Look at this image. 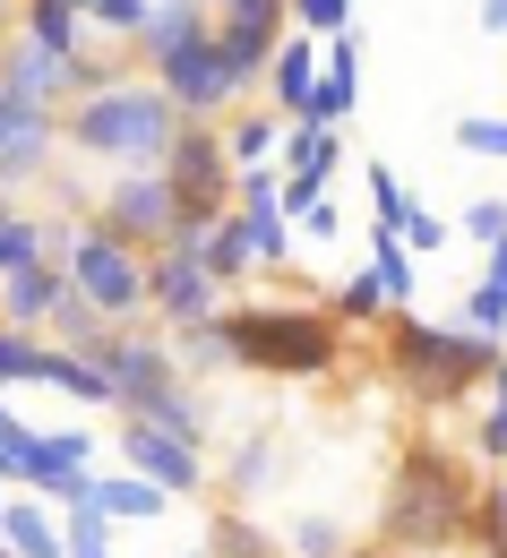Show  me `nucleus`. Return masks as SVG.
Segmentation results:
<instances>
[{"instance_id": "423d86ee", "label": "nucleus", "mask_w": 507, "mask_h": 558, "mask_svg": "<svg viewBox=\"0 0 507 558\" xmlns=\"http://www.w3.org/2000/svg\"><path fill=\"white\" fill-rule=\"evenodd\" d=\"M70 283L112 318V327H138V318H146V292H155V258L130 250V241H112V232L86 215V241H77V258H70Z\"/></svg>"}, {"instance_id": "cd10ccee", "label": "nucleus", "mask_w": 507, "mask_h": 558, "mask_svg": "<svg viewBox=\"0 0 507 558\" xmlns=\"http://www.w3.org/2000/svg\"><path fill=\"white\" fill-rule=\"evenodd\" d=\"M198 267H207V276H216L224 292H232L241 276H258V250H250V223H241V207H232V215L216 223V241H207V258H198Z\"/></svg>"}, {"instance_id": "5fc2aeb1", "label": "nucleus", "mask_w": 507, "mask_h": 558, "mask_svg": "<svg viewBox=\"0 0 507 558\" xmlns=\"http://www.w3.org/2000/svg\"><path fill=\"white\" fill-rule=\"evenodd\" d=\"M224 9H241V0H216V17H224Z\"/></svg>"}, {"instance_id": "4be33fe9", "label": "nucleus", "mask_w": 507, "mask_h": 558, "mask_svg": "<svg viewBox=\"0 0 507 558\" xmlns=\"http://www.w3.org/2000/svg\"><path fill=\"white\" fill-rule=\"evenodd\" d=\"M285 130H292V121H276L267 104H241V112L224 121V146H232V172H250V163H276V155H285Z\"/></svg>"}, {"instance_id": "49530a36", "label": "nucleus", "mask_w": 507, "mask_h": 558, "mask_svg": "<svg viewBox=\"0 0 507 558\" xmlns=\"http://www.w3.org/2000/svg\"><path fill=\"white\" fill-rule=\"evenodd\" d=\"M482 35H507V0H482Z\"/></svg>"}, {"instance_id": "f704fd0d", "label": "nucleus", "mask_w": 507, "mask_h": 558, "mask_svg": "<svg viewBox=\"0 0 507 558\" xmlns=\"http://www.w3.org/2000/svg\"><path fill=\"white\" fill-rule=\"evenodd\" d=\"M267 473H276V438H267V429H250V438L232 447V464H224V489H232V498H250Z\"/></svg>"}, {"instance_id": "37998d69", "label": "nucleus", "mask_w": 507, "mask_h": 558, "mask_svg": "<svg viewBox=\"0 0 507 558\" xmlns=\"http://www.w3.org/2000/svg\"><path fill=\"white\" fill-rule=\"evenodd\" d=\"M447 241H456V215L413 207V223H405V250H413V258H431V250H447Z\"/></svg>"}, {"instance_id": "603ef678", "label": "nucleus", "mask_w": 507, "mask_h": 558, "mask_svg": "<svg viewBox=\"0 0 507 558\" xmlns=\"http://www.w3.org/2000/svg\"><path fill=\"white\" fill-rule=\"evenodd\" d=\"M0 515H9V482H0Z\"/></svg>"}, {"instance_id": "c756f323", "label": "nucleus", "mask_w": 507, "mask_h": 558, "mask_svg": "<svg viewBox=\"0 0 507 558\" xmlns=\"http://www.w3.org/2000/svg\"><path fill=\"white\" fill-rule=\"evenodd\" d=\"M370 241H405V223H413V190L387 172V163H370Z\"/></svg>"}, {"instance_id": "7ed1b4c3", "label": "nucleus", "mask_w": 507, "mask_h": 558, "mask_svg": "<svg viewBox=\"0 0 507 558\" xmlns=\"http://www.w3.org/2000/svg\"><path fill=\"white\" fill-rule=\"evenodd\" d=\"M224 336H232V369L250 378H327L345 361V327L301 301H232Z\"/></svg>"}, {"instance_id": "2eb2a0df", "label": "nucleus", "mask_w": 507, "mask_h": 558, "mask_svg": "<svg viewBox=\"0 0 507 558\" xmlns=\"http://www.w3.org/2000/svg\"><path fill=\"white\" fill-rule=\"evenodd\" d=\"M61 112H17V130L0 146V198H17V190H35L44 172H52V155H61Z\"/></svg>"}, {"instance_id": "8fccbe9b", "label": "nucleus", "mask_w": 507, "mask_h": 558, "mask_svg": "<svg viewBox=\"0 0 507 558\" xmlns=\"http://www.w3.org/2000/svg\"><path fill=\"white\" fill-rule=\"evenodd\" d=\"M491 396H499V404H507V352H499V369H491Z\"/></svg>"}, {"instance_id": "4d7b16f0", "label": "nucleus", "mask_w": 507, "mask_h": 558, "mask_svg": "<svg viewBox=\"0 0 507 558\" xmlns=\"http://www.w3.org/2000/svg\"><path fill=\"white\" fill-rule=\"evenodd\" d=\"M0 558H17V550H9V542H0Z\"/></svg>"}, {"instance_id": "864d4df0", "label": "nucleus", "mask_w": 507, "mask_h": 558, "mask_svg": "<svg viewBox=\"0 0 507 558\" xmlns=\"http://www.w3.org/2000/svg\"><path fill=\"white\" fill-rule=\"evenodd\" d=\"M9 215H17V207H9V198H0V223H9Z\"/></svg>"}, {"instance_id": "9b49d317", "label": "nucleus", "mask_w": 507, "mask_h": 558, "mask_svg": "<svg viewBox=\"0 0 507 558\" xmlns=\"http://www.w3.org/2000/svg\"><path fill=\"white\" fill-rule=\"evenodd\" d=\"M146 310H155V327L172 336V327H198V318H224L232 310V292H224L198 258H181V250H155V292H146Z\"/></svg>"}, {"instance_id": "c9c22d12", "label": "nucleus", "mask_w": 507, "mask_h": 558, "mask_svg": "<svg viewBox=\"0 0 507 558\" xmlns=\"http://www.w3.org/2000/svg\"><path fill=\"white\" fill-rule=\"evenodd\" d=\"M61 524H70V558H112V515H104L95 498L61 507Z\"/></svg>"}, {"instance_id": "f8f14e48", "label": "nucleus", "mask_w": 507, "mask_h": 558, "mask_svg": "<svg viewBox=\"0 0 507 558\" xmlns=\"http://www.w3.org/2000/svg\"><path fill=\"white\" fill-rule=\"evenodd\" d=\"M0 86H9L17 112H70L77 104V61L26 44V35H9V44H0Z\"/></svg>"}, {"instance_id": "dca6fc26", "label": "nucleus", "mask_w": 507, "mask_h": 558, "mask_svg": "<svg viewBox=\"0 0 507 558\" xmlns=\"http://www.w3.org/2000/svg\"><path fill=\"white\" fill-rule=\"evenodd\" d=\"M216 35V0H155V17H146V35H138V70H164L172 52H190V44H207Z\"/></svg>"}, {"instance_id": "c03bdc74", "label": "nucleus", "mask_w": 507, "mask_h": 558, "mask_svg": "<svg viewBox=\"0 0 507 558\" xmlns=\"http://www.w3.org/2000/svg\"><path fill=\"white\" fill-rule=\"evenodd\" d=\"M473 456H491V464H507V404H491V413L473 421Z\"/></svg>"}, {"instance_id": "b1692460", "label": "nucleus", "mask_w": 507, "mask_h": 558, "mask_svg": "<svg viewBox=\"0 0 507 558\" xmlns=\"http://www.w3.org/2000/svg\"><path fill=\"white\" fill-rule=\"evenodd\" d=\"M112 336H121V327H112V318H104L86 292H70V301L52 310V327H44V344H61V352H104Z\"/></svg>"}, {"instance_id": "f257e3e1", "label": "nucleus", "mask_w": 507, "mask_h": 558, "mask_svg": "<svg viewBox=\"0 0 507 558\" xmlns=\"http://www.w3.org/2000/svg\"><path fill=\"white\" fill-rule=\"evenodd\" d=\"M378 542L405 558H456L482 542V489L464 473V456H447L438 438H413L387 473L378 498Z\"/></svg>"}, {"instance_id": "ea45409f", "label": "nucleus", "mask_w": 507, "mask_h": 558, "mask_svg": "<svg viewBox=\"0 0 507 558\" xmlns=\"http://www.w3.org/2000/svg\"><path fill=\"white\" fill-rule=\"evenodd\" d=\"M370 267H378V283H387L396 310H413V250H405V241H370Z\"/></svg>"}, {"instance_id": "0eeeda50", "label": "nucleus", "mask_w": 507, "mask_h": 558, "mask_svg": "<svg viewBox=\"0 0 507 558\" xmlns=\"http://www.w3.org/2000/svg\"><path fill=\"white\" fill-rule=\"evenodd\" d=\"M155 77V86H164V95H172V104H181V121H232V112H241V104H250V95H258V86H250V77L232 70V52H224V35H207V44H190V52H172V61H164V70H146Z\"/></svg>"}, {"instance_id": "20e7f679", "label": "nucleus", "mask_w": 507, "mask_h": 558, "mask_svg": "<svg viewBox=\"0 0 507 558\" xmlns=\"http://www.w3.org/2000/svg\"><path fill=\"white\" fill-rule=\"evenodd\" d=\"M95 361H104V378H112V413L121 421H155V429H172V438H190V447L207 456V413H198V387H190L181 361H172V336L121 327Z\"/></svg>"}, {"instance_id": "3c124183", "label": "nucleus", "mask_w": 507, "mask_h": 558, "mask_svg": "<svg viewBox=\"0 0 507 558\" xmlns=\"http://www.w3.org/2000/svg\"><path fill=\"white\" fill-rule=\"evenodd\" d=\"M70 9H77V17H95V9H104V0H70Z\"/></svg>"}, {"instance_id": "a19ab883", "label": "nucleus", "mask_w": 507, "mask_h": 558, "mask_svg": "<svg viewBox=\"0 0 507 558\" xmlns=\"http://www.w3.org/2000/svg\"><path fill=\"white\" fill-rule=\"evenodd\" d=\"M216 558H276V542L258 533V524H241V515H224L216 524V542H207Z\"/></svg>"}, {"instance_id": "a211bd4d", "label": "nucleus", "mask_w": 507, "mask_h": 558, "mask_svg": "<svg viewBox=\"0 0 507 558\" xmlns=\"http://www.w3.org/2000/svg\"><path fill=\"white\" fill-rule=\"evenodd\" d=\"M310 95H318V44L310 35H285L276 70H267V112L276 121H310Z\"/></svg>"}, {"instance_id": "1a4fd4ad", "label": "nucleus", "mask_w": 507, "mask_h": 558, "mask_svg": "<svg viewBox=\"0 0 507 558\" xmlns=\"http://www.w3.org/2000/svg\"><path fill=\"white\" fill-rule=\"evenodd\" d=\"M172 215H181V198H172V181L164 172H112V190L95 198V223L112 232V241H130V250H172Z\"/></svg>"}, {"instance_id": "4c0bfd02", "label": "nucleus", "mask_w": 507, "mask_h": 558, "mask_svg": "<svg viewBox=\"0 0 507 558\" xmlns=\"http://www.w3.org/2000/svg\"><path fill=\"white\" fill-rule=\"evenodd\" d=\"M353 77L362 70H318V95H310V121H318V130H345V112H353V95H362Z\"/></svg>"}, {"instance_id": "a18cd8bd", "label": "nucleus", "mask_w": 507, "mask_h": 558, "mask_svg": "<svg viewBox=\"0 0 507 558\" xmlns=\"http://www.w3.org/2000/svg\"><path fill=\"white\" fill-rule=\"evenodd\" d=\"M0 482H9V489L26 482V447H17V438H9V429H0Z\"/></svg>"}, {"instance_id": "f03ea898", "label": "nucleus", "mask_w": 507, "mask_h": 558, "mask_svg": "<svg viewBox=\"0 0 507 558\" xmlns=\"http://www.w3.org/2000/svg\"><path fill=\"white\" fill-rule=\"evenodd\" d=\"M181 130H190L181 104H172L146 70H130L121 86H104V95H86V104L61 112L70 155H95V163H112V172H164V155H172Z\"/></svg>"}, {"instance_id": "9d476101", "label": "nucleus", "mask_w": 507, "mask_h": 558, "mask_svg": "<svg viewBox=\"0 0 507 558\" xmlns=\"http://www.w3.org/2000/svg\"><path fill=\"white\" fill-rule=\"evenodd\" d=\"M44 507H77L95 498V429H35L26 438V482Z\"/></svg>"}, {"instance_id": "de8ad7c7", "label": "nucleus", "mask_w": 507, "mask_h": 558, "mask_svg": "<svg viewBox=\"0 0 507 558\" xmlns=\"http://www.w3.org/2000/svg\"><path fill=\"white\" fill-rule=\"evenodd\" d=\"M17 9H26V0H0V44L17 35Z\"/></svg>"}, {"instance_id": "79ce46f5", "label": "nucleus", "mask_w": 507, "mask_h": 558, "mask_svg": "<svg viewBox=\"0 0 507 558\" xmlns=\"http://www.w3.org/2000/svg\"><path fill=\"white\" fill-rule=\"evenodd\" d=\"M292 558H345V524L301 515V524H292Z\"/></svg>"}, {"instance_id": "58836bf2", "label": "nucleus", "mask_w": 507, "mask_h": 558, "mask_svg": "<svg viewBox=\"0 0 507 558\" xmlns=\"http://www.w3.org/2000/svg\"><path fill=\"white\" fill-rule=\"evenodd\" d=\"M456 155H491V163H507V112H464V121H456Z\"/></svg>"}, {"instance_id": "6e6d98bb", "label": "nucleus", "mask_w": 507, "mask_h": 558, "mask_svg": "<svg viewBox=\"0 0 507 558\" xmlns=\"http://www.w3.org/2000/svg\"><path fill=\"white\" fill-rule=\"evenodd\" d=\"M181 558H216V550H181Z\"/></svg>"}, {"instance_id": "5701e85b", "label": "nucleus", "mask_w": 507, "mask_h": 558, "mask_svg": "<svg viewBox=\"0 0 507 558\" xmlns=\"http://www.w3.org/2000/svg\"><path fill=\"white\" fill-rule=\"evenodd\" d=\"M17 35L44 44V52H61V61L86 52V17H77L70 0H26V9H17Z\"/></svg>"}, {"instance_id": "2f4dec72", "label": "nucleus", "mask_w": 507, "mask_h": 558, "mask_svg": "<svg viewBox=\"0 0 507 558\" xmlns=\"http://www.w3.org/2000/svg\"><path fill=\"white\" fill-rule=\"evenodd\" d=\"M146 17H155V0H104V9H95V17H86V35H104V44H112V52H138Z\"/></svg>"}, {"instance_id": "ddd939ff", "label": "nucleus", "mask_w": 507, "mask_h": 558, "mask_svg": "<svg viewBox=\"0 0 507 558\" xmlns=\"http://www.w3.org/2000/svg\"><path fill=\"white\" fill-rule=\"evenodd\" d=\"M121 464L146 473L155 489H172V498H198V489H207V456H198L190 438L155 429V421H121Z\"/></svg>"}, {"instance_id": "aec40b11", "label": "nucleus", "mask_w": 507, "mask_h": 558, "mask_svg": "<svg viewBox=\"0 0 507 558\" xmlns=\"http://www.w3.org/2000/svg\"><path fill=\"white\" fill-rule=\"evenodd\" d=\"M276 163H285V181H318V190H327V172L345 163V130L292 121V130H285V155H276Z\"/></svg>"}, {"instance_id": "c85d7f7f", "label": "nucleus", "mask_w": 507, "mask_h": 558, "mask_svg": "<svg viewBox=\"0 0 507 558\" xmlns=\"http://www.w3.org/2000/svg\"><path fill=\"white\" fill-rule=\"evenodd\" d=\"M241 223H250L258 267H285V258H292V215H285V198H241Z\"/></svg>"}, {"instance_id": "4468645a", "label": "nucleus", "mask_w": 507, "mask_h": 558, "mask_svg": "<svg viewBox=\"0 0 507 558\" xmlns=\"http://www.w3.org/2000/svg\"><path fill=\"white\" fill-rule=\"evenodd\" d=\"M216 35H224V52H232V70L250 77V86H267V70H276V52H285V35H292V17H285V0H241V9L216 17Z\"/></svg>"}, {"instance_id": "6e6552de", "label": "nucleus", "mask_w": 507, "mask_h": 558, "mask_svg": "<svg viewBox=\"0 0 507 558\" xmlns=\"http://www.w3.org/2000/svg\"><path fill=\"white\" fill-rule=\"evenodd\" d=\"M164 181H172V198L190 215H232L241 207V172H232V146H224L216 121H190L172 155H164Z\"/></svg>"}, {"instance_id": "09e8293b", "label": "nucleus", "mask_w": 507, "mask_h": 558, "mask_svg": "<svg viewBox=\"0 0 507 558\" xmlns=\"http://www.w3.org/2000/svg\"><path fill=\"white\" fill-rule=\"evenodd\" d=\"M9 130H17V104H9V86H0V146H9Z\"/></svg>"}, {"instance_id": "473e14b6", "label": "nucleus", "mask_w": 507, "mask_h": 558, "mask_svg": "<svg viewBox=\"0 0 507 558\" xmlns=\"http://www.w3.org/2000/svg\"><path fill=\"white\" fill-rule=\"evenodd\" d=\"M26 267H44V215H9L0 223V283L26 276Z\"/></svg>"}, {"instance_id": "a878e982", "label": "nucleus", "mask_w": 507, "mask_h": 558, "mask_svg": "<svg viewBox=\"0 0 507 558\" xmlns=\"http://www.w3.org/2000/svg\"><path fill=\"white\" fill-rule=\"evenodd\" d=\"M464 327H473V336H491V344L507 336V241L482 258V283L464 292Z\"/></svg>"}, {"instance_id": "412c9836", "label": "nucleus", "mask_w": 507, "mask_h": 558, "mask_svg": "<svg viewBox=\"0 0 507 558\" xmlns=\"http://www.w3.org/2000/svg\"><path fill=\"white\" fill-rule=\"evenodd\" d=\"M95 507H104L112 524H155V515L172 507V489H155L146 473H130V464H121V473H95Z\"/></svg>"}, {"instance_id": "393cba45", "label": "nucleus", "mask_w": 507, "mask_h": 558, "mask_svg": "<svg viewBox=\"0 0 507 558\" xmlns=\"http://www.w3.org/2000/svg\"><path fill=\"white\" fill-rule=\"evenodd\" d=\"M172 361H181V378H224V369H232V336H224V318L172 327Z\"/></svg>"}, {"instance_id": "72a5a7b5", "label": "nucleus", "mask_w": 507, "mask_h": 558, "mask_svg": "<svg viewBox=\"0 0 507 558\" xmlns=\"http://www.w3.org/2000/svg\"><path fill=\"white\" fill-rule=\"evenodd\" d=\"M292 35H310V44H336V35H353V0H285Z\"/></svg>"}, {"instance_id": "bb28decb", "label": "nucleus", "mask_w": 507, "mask_h": 558, "mask_svg": "<svg viewBox=\"0 0 507 558\" xmlns=\"http://www.w3.org/2000/svg\"><path fill=\"white\" fill-rule=\"evenodd\" d=\"M327 318H336V327H387V318H405V310L387 301V283H378V267H362L353 283H336V301H327Z\"/></svg>"}, {"instance_id": "f3484780", "label": "nucleus", "mask_w": 507, "mask_h": 558, "mask_svg": "<svg viewBox=\"0 0 507 558\" xmlns=\"http://www.w3.org/2000/svg\"><path fill=\"white\" fill-rule=\"evenodd\" d=\"M70 292H77L70 267H52V258H44V267H26V276L0 283V327H26V336H44V327H52V310H61Z\"/></svg>"}, {"instance_id": "39448f33", "label": "nucleus", "mask_w": 507, "mask_h": 558, "mask_svg": "<svg viewBox=\"0 0 507 558\" xmlns=\"http://www.w3.org/2000/svg\"><path fill=\"white\" fill-rule=\"evenodd\" d=\"M491 369H499V344L473 336L464 318H456V327L413 318V310L387 318V378L413 387V396H431V404H464L473 387H491Z\"/></svg>"}, {"instance_id": "6ab92c4d", "label": "nucleus", "mask_w": 507, "mask_h": 558, "mask_svg": "<svg viewBox=\"0 0 507 558\" xmlns=\"http://www.w3.org/2000/svg\"><path fill=\"white\" fill-rule=\"evenodd\" d=\"M0 542H9L17 558H70V524H61L35 489H17V498H9V515H0Z\"/></svg>"}, {"instance_id": "e433bc0d", "label": "nucleus", "mask_w": 507, "mask_h": 558, "mask_svg": "<svg viewBox=\"0 0 507 558\" xmlns=\"http://www.w3.org/2000/svg\"><path fill=\"white\" fill-rule=\"evenodd\" d=\"M456 241H473L482 258L507 241V198H473V207H456Z\"/></svg>"}, {"instance_id": "7c9ffc66", "label": "nucleus", "mask_w": 507, "mask_h": 558, "mask_svg": "<svg viewBox=\"0 0 507 558\" xmlns=\"http://www.w3.org/2000/svg\"><path fill=\"white\" fill-rule=\"evenodd\" d=\"M44 361H52V344H44V336L0 327V387H44Z\"/></svg>"}]
</instances>
